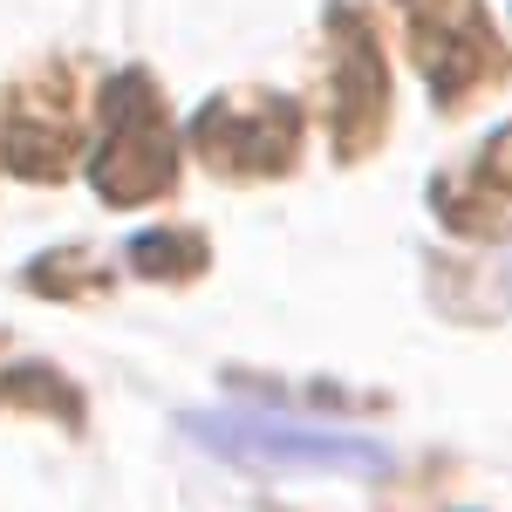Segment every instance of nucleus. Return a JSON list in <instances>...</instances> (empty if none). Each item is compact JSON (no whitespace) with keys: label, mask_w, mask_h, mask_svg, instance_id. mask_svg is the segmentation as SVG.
Instances as JSON below:
<instances>
[{"label":"nucleus","mask_w":512,"mask_h":512,"mask_svg":"<svg viewBox=\"0 0 512 512\" xmlns=\"http://www.w3.org/2000/svg\"><path fill=\"white\" fill-rule=\"evenodd\" d=\"M185 431L253 472H349V478H383L390 472V444L355 431H321V424H294V417H267V410H192Z\"/></svg>","instance_id":"f03ea898"},{"label":"nucleus","mask_w":512,"mask_h":512,"mask_svg":"<svg viewBox=\"0 0 512 512\" xmlns=\"http://www.w3.org/2000/svg\"><path fill=\"white\" fill-rule=\"evenodd\" d=\"M185 137L219 178H287L301 158V103L280 89H226L192 110Z\"/></svg>","instance_id":"39448f33"},{"label":"nucleus","mask_w":512,"mask_h":512,"mask_svg":"<svg viewBox=\"0 0 512 512\" xmlns=\"http://www.w3.org/2000/svg\"><path fill=\"white\" fill-rule=\"evenodd\" d=\"M76 151H82V117H76L69 69H41L21 89H7V103H0V164L14 178L55 185V178H69Z\"/></svg>","instance_id":"423d86ee"},{"label":"nucleus","mask_w":512,"mask_h":512,"mask_svg":"<svg viewBox=\"0 0 512 512\" xmlns=\"http://www.w3.org/2000/svg\"><path fill=\"white\" fill-rule=\"evenodd\" d=\"M431 212L444 233L458 239H506L512 233V123L492 130L478 151L444 164L431 178Z\"/></svg>","instance_id":"0eeeda50"},{"label":"nucleus","mask_w":512,"mask_h":512,"mask_svg":"<svg viewBox=\"0 0 512 512\" xmlns=\"http://www.w3.org/2000/svg\"><path fill=\"white\" fill-rule=\"evenodd\" d=\"M123 253H130V274H144V280H198L205 274V233H192V226L137 233Z\"/></svg>","instance_id":"6e6552de"},{"label":"nucleus","mask_w":512,"mask_h":512,"mask_svg":"<svg viewBox=\"0 0 512 512\" xmlns=\"http://www.w3.org/2000/svg\"><path fill=\"white\" fill-rule=\"evenodd\" d=\"M321 117L335 158H369L390 130V62L362 0H328V48H321Z\"/></svg>","instance_id":"7ed1b4c3"},{"label":"nucleus","mask_w":512,"mask_h":512,"mask_svg":"<svg viewBox=\"0 0 512 512\" xmlns=\"http://www.w3.org/2000/svg\"><path fill=\"white\" fill-rule=\"evenodd\" d=\"M396 14H403L410 62H417V76L431 82L437 110H465L492 82L512 76L506 41H499L492 14L478 0H396Z\"/></svg>","instance_id":"20e7f679"},{"label":"nucleus","mask_w":512,"mask_h":512,"mask_svg":"<svg viewBox=\"0 0 512 512\" xmlns=\"http://www.w3.org/2000/svg\"><path fill=\"white\" fill-rule=\"evenodd\" d=\"M103 137L89 151V185L103 205H151L178 185V130L164 110L158 82L144 69H117L96 96Z\"/></svg>","instance_id":"f257e3e1"},{"label":"nucleus","mask_w":512,"mask_h":512,"mask_svg":"<svg viewBox=\"0 0 512 512\" xmlns=\"http://www.w3.org/2000/svg\"><path fill=\"white\" fill-rule=\"evenodd\" d=\"M110 274H96V267H82V260H41V267H28V287H41V294H96Z\"/></svg>","instance_id":"9d476101"},{"label":"nucleus","mask_w":512,"mask_h":512,"mask_svg":"<svg viewBox=\"0 0 512 512\" xmlns=\"http://www.w3.org/2000/svg\"><path fill=\"white\" fill-rule=\"evenodd\" d=\"M0 410H41V417H55V424H69V431L82 424V396L69 390L55 369H41V362L0 376Z\"/></svg>","instance_id":"1a4fd4ad"}]
</instances>
